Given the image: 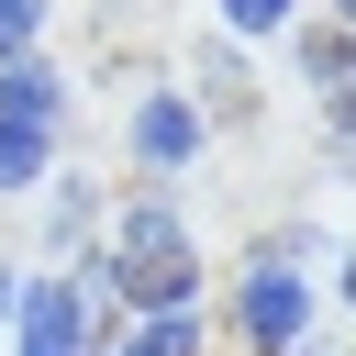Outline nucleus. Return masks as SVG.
Segmentation results:
<instances>
[{
  "instance_id": "nucleus-8",
  "label": "nucleus",
  "mask_w": 356,
  "mask_h": 356,
  "mask_svg": "<svg viewBox=\"0 0 356 356\" xmlns=\"http://www.w3.org/2000/svg\"><path fill=\"white\" fill-rule=\"evenodd\" d=\"M289 11H300V0H222L234 33H289Z\"/></svg>"
},
{
  "instance_id": "nucleus-7",
  "label": "nucleus",
  "mask_w": 356,
  "mask_h": 356,
  "mask_svg": "<svg viewBox=\"0 0 356 356\" xmlns=\"http://www.w3.org/2000/svg\"><path fill=\"white\" fill-rule=\"evenodd\" d=\"M122 356H200V323H189V312H145V323L122 334Z\"/></svg>"
},
{
  "instance_id": "nucleus-9",
  "label": "nucleus",
  "mask_w": 356,
  "mask_h": 356,
  "mask_svg": "<svg viewBox=\"0 0 356 356\" xmlns=\"http://www.w3.org/2000/svg\"><path fill=\"white\" fill-rule=\"evenodd\" d=\"M33 33H44V0H0V56H33Z\"/></svg>"
},
{
  "instance_id": "nucleus-10",
  "label": "nucleus",
  "mask_w": 356,
  "mask_h": 356,
  "mask_svg": "<svg viewBox=\"0 0 356 356\" xmlns=\"http://www.w3.org/2000/svg\"><path fill=\"white\" fill-rule=\"evenodd\" d=\"M11 289H22V278H11V267H0V323H11Z\"/></svg>"
},
{
  "instance_id": "nucleus-6",
  "label": "nucleus",
  "mask_w": 356,
  "mask_h": 356,
  "mask_svg": "<svg viewBox=\"0 0 356 356\" xmlns=\"http://www.w3.org/2000/svg\"><path fill=\"white\" fill-rule=\"evenodd\" d=\"M300 67L334 100V134H356V33H300Z\"/></svg>"
},
{
  "instance_id": "nucleus-1",
  "label": "nucleus",
  "mask_w": 356,
  "mask_h": 356,
  "mask_svg": "<svg viewBox=\"0 0 356 356\" xmlns=\"http://www.w3.org/2000/svg\"><path fill=\"white\" fill-rule=\"evenodd\" d=\"M122 300H145V312H189V289H200V256H189V222L167 211V200H134L122 211V245H111V267H100Z\"/></svg>"
},
{
  "instance_id": "nucleus-4",
  "label": "nucleus",
  "mask_w": 356,
  "mask_h": 356,
  "mask_svg": "<svg viewBox=\"0 0 356 356\" xmlns=\"http://www.w3.org/2000/svg\"><path fill=\"white\" fill-rule=\"evenodd\" d=\"M300 323H312V289H300V278H289V267L267 256V267L245 278V334H256V345L278 356V345H300Z\"/></svg>"
},
{
  "instance_id": "nucleus-12",
  "label": "nucleus",
  "mask_w": 356,
  "mask_h": 356,
  "mask_svg": "<svg viewBox=\"0 0 356 356\" xmlns=\"http://www.w3.org/2000/svg\"><path fill=\"white\" fill-rule=\"evenodd\" d=\"M345 33H356V0H345Z\"/></svg>"
},
{
  "instance_id": "nucleus-13",
  "label": "nucleus",
  "mask_w": 356,
  "mask_h": 356,
  "mask_svg": "<svg viewBox=\"0 0 356 356\" xmlns=\"http://www.w3.org/2000/svg\"><path fill=\"white\" fill-rule=\"evenodd\" d=\"M278 356H289V345H278Z\"/></svg>"
},
{
  "instance_id": "nucleus-3",
  "label": "nucleus",
  "mask_w": 356,
  "mask_h": 356,
  "mask_svg": "<svg viewBox=\"0 0 356 356\" xmlns=\"http://www.w3.org/2000/svg\"><path fill=\"white\" fill-rule=\"evenodd\" d=\"M11 323H22V356H78L89 345V312H78L67 278H22L11 289Z\"/></svg>"
},
{
  "instance_id": "nucleus-2",
  "label": "nucleus",
  "mask_w": 356,
  "mask_h": 356,
  "mask_svg": "<svg viewBox=\"0 0 356 356\" xmlns=\"http://www.w3.org/2000/svg\"><path fill=\"white\" fill-rule=\"evenodd\" d=\"M56 111H67L56 67L0 56V189H33V178L56 167Z\"/></svg>"
},
{
  "instance_id": "nucleus-11",
  "label": "nucleus",
  "mask_w": 356,
  "mask_h": 356,
  "mask_svg": "<svg viewBox=\"0 0 356 356\" xmlns=\"http://www.w3.org/2000/svg\"><path fill=\"white\" fill-rule=\"evenodd\" d=\"M345 300H356V267H345Z\"/></svg>"
},
{
  "instance_id": "nucleus-5",
  "label": "nucleus",
  "mask_w": 356,
  "mask_h": 356,
  "mask_svg": "<svg viewBox=\"0 0 356 356\" xmlns=\"http://www.w3.org/2000/svg\"><path fill=\"white\" fill-rule=\"evenodd\" d=\"M134 156H145V167H189V156H200V111L156 89V100L134 111Z\"/></svg>"
}]
</instances>
